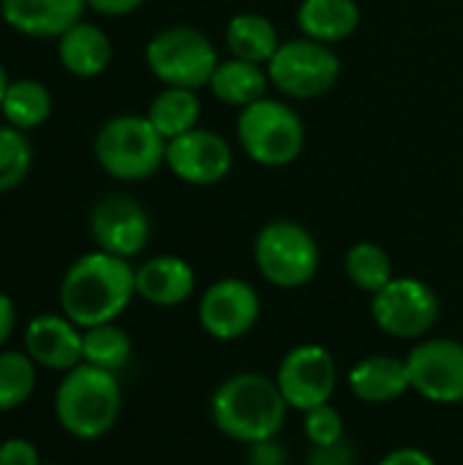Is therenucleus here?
Here are the masks:
<instances>
[{"instance_id": "nucleus-9", "label": "nucleus", "mask_w": 463, "mask_h": 465, "mask_svg": "<svg viewBox=\"0 0 463 465\" xmlns=\"http://www.w3.org/2000/svg\"><path fill=\"white\" fill-rule=\"evenodd\" d=\"M371 316L382 332L415 341L434 330L439 319V297L418 278H393L382 292L374 294Z\"/></svg>"}, {"instance_id": "nucleus-30", "label": "nucleus", "mask_w": 463, "mask_h": 465, "mask_svg": "<svg viewBox=\"0 0 463 465\" xmlns=\"http://www.w3.org/2000/svg\"><path fill=\"white\" fill-rule=\"evenodd\" d=\"M0 465H44L35 444L30 439H5L0 441Z\"/></svg>"}, {"instance_id": "nucleus-1", "label": "nucleus", "mask_w": 463, "mask_h": 465, "mask_svg": "<svg viewBox=\"0 0 463 465\" xmlns=\"http://www.w3.org/2000/svg\"><path fill=\"white\" fill-rule=\"evenodd\" d=\"M136 294V270L128 259L90 251L60 281V311L76 327L90 330L117 322Z\"/></svg>"}, {"instance_id": "nucleus-18", "label": "nucleus", "mask_w": 463, "mask_h": 465, "mask_svg": "<svg viewBox=\"0 0 463 465\" xmlns=\"http://www.w3.org/2000/svg\"><path fill=\"white\" fill-rule=\"evenodd\" d=\"M349 390L357 401L382 406L404 398L412 390L407 360H396L388 354H374L360 360L349 371Z\"/></svg>"}, {"instance_id": "nucleus-35", "label": "nucleus", "mask_w": 463, "mask_h": 465, "mask_svg": "<svg viewBox=\"0 0 463 465\" xmlns=\"http://www.w3.org/2000/svg\"><path fill=\"white\" fill-rule=\"evenodd\" d=\"M145 0H87V5L98 14H106V16H123V14H131L142 5Z\"/></svg>"}, {"instance_id": "nucleus-17", "label": "nucleus", "mask_w": 463, "mask_h": 465, "mask_svg": "<svg viewBox=\"0 0 463 465\" xmlns=\"http://www.w3.org/2000/svg\"><path fill=\"white\" fill-rule=\"evenodd\" d=\"M196 289V275L191 264L180 256H153L136 267V294L158 308L183 305Z\"/></svg>"}, {"instance_id": "nucleus-2", "label": "nucleus", "mask_w": 463, "mask_h": 465, "mask_svg": "<svg viewBox=\"0 0 463 465\" xmlns=\"http://www.w3.org/2000/svg\"><path fill=\"white\" fill-rule=\"evenodd\" d=\"M289 403L276 379L262 373H237L218 384L210 401L213 425L237 444H257L276 439L287 425Z\"/></svg>"}, {"instance_id": "nucleus-19", "label": "nucleus", "mask_w": 463, "mask_h": 465, "mask_svg": "<svg viewBox=\"0 0 463 465\" xmlns=\"http://www.w3.org/2000/svg\"><path fill=\"white\" fill-rule=\"evenodd\" d=\"M60 63L68 74L79 79H90L106 71L112 60V44L106 33L90 22H76L71 30H65L57 41Z\"/></svg>"}, {"instance_id": "nucleus-16", "label": "nucleus", "mask_w": 463, "mask_h": 465, "mask_svg": "<svg viewBox=\"0 0 463 465\" xmlns=\"http://www.w3.org/2000/svg\"><path fill=\"white\" fill-rule=\"evenodd\" d=\"M87 0H0V14L8 27L33 38H60L82 22Z\"/></svg>"}, {"instance_id": "nucleus-24", "label": "nucleus", "mask_w": 463, "mask_h": 465, "mask_svg": "<svg viewBox=\"0 0 463 465\" xmlns=\"http://www.w3.org/2000/svg\"><path fill=\"white\" fill-rule=\"evenodd\" d=\"M0 112L8 120V125L19 131H33L44 125L46 117L52 114V95L35 79H16L8 84Z\"/></svg>"}, {"instance_id": "nucleus-33", "label": "nucleus", "mask_w": 463, "mask_h": 465, "mask_svg": "<svg viewBox=\"0 0 463 465\" xmlns=\"http://www.w3.org/2000/svg\"><path fill=\"white\" fill-rule=\"evenodd\" d=\"M379 465H437V460L428 452L418 450V447H401V450L388 452L379 460Z\"/></svg>"}, {"instance_id": "nucleus-12", "label": "nucleus", "mask_w": 463, "mask_h": 465, "mask_svg": "<svg viewBox=\"0 0 463 465\" xmlns=\"http://www.w3.org/2000/svg\"><path fill=\"white\" fill-rule=\"evenodd\" d=\"M262 313L257 289L240 278H224L205 289L199 300V324L216 341H237L248 335Z\"/></svg>"}, {"instance_id": "nucleus-7", "label": "nucleus", "mask_w": 463, "mask_h": 465, "mask_svg": "<svg viewBox=\"0 0 463 465\" xmlns=\"http://www.w3.org/2000/svg\"><path fill=\"white\" fill-rule=\"evenodd\" d=\"M145 60L153 76L161 79L166 87L188 90L210 84V76L221 63L210 38L186 25L156 33L145 49Z\"/></svg>"}, {"instance_id": "nucleus-29", "label": "nucleus", "mask_w": 463, "mask_h": 465, "mask_svg": "<svg viewBox=\"0 0 463 465\" xmlns=\"http://www.w3.org/2000/svg\"><path fill=\"white\" fill-rule=\"evenodd\" d=\"M303 430H306V439L311 441V447H327V444L344 441V420L330 403L306 411Z\"/></svg>"}, {"instance_id": "nucleus-31", "label": "nucleus", "mask_w": 463, "mask_h": 465, "mask_svg": "<svg viewBox=\"0 0 463 465\" xmlns=\"http://www.w3.org/2000/svg\"><path fill=\"white\" fill-rule=\"evenodd\" d=\"M246 465H289V452L278 439H265V441L248 444Z\"/></svg>"}, {"instance_id": "nucleus-15", "label": "nucleus", "mask_w": 463, "mask_h": 465, "mask_svg": "<svg viewBox=\"0 0 463 465\" xmlns=\"http://www.w3.org/2000/svg\"><path fill=\"white\" fill-rule=\"evenodd\" d=\"M82 335L85 330L68 316L41 313L25 327V351L38 368L68 373L82 365Z\"/></svg>"}, {"instance_id": "nucleus-10", "label": "nucleus", "mask_w": 463, "mask_h": 465, "mask_svg": "<svg viewBox=\"0 0 463 465\" xmlns=\"http://www.w3.org/2000/svg\"><path fill=\"white\" fill-rule=\"evenodd\" d=\"M276 384L289 409L306 414L317 406L330 403L338 384V368L325 346L303 343L284 354L276 373Z\"/></svg>"}, {"instance_id": "nucleus-11", "label": "nucleus", "mask_w": 463, "mask_h": 465, "mask_svg": "<svg viewBox=\"0 0 463 465\" xmlns=\"http://www.w3.org/2000/svg\"><path fill=\"white\" fill-rule=\"evenodd\" d=\"M407 371L420 398L442 406L463 403V343L458 341H420L407 357Z\"/></svg>"}, {"instance_id": "nucleus-13", "label": "nucleus", "mask_w": 463, "mask_h": 465, "mask_svg": "<svg viewBox=\"0 0 463 465\" xmlns=\"http://www.w3.org/2000/svg\"><path fill=\"white\" fill-rule=\"evenodd\" d=\"M90 234L98 251L131 259L142 253L150 240V218L136 199L109 193L96 202L90 213Z\"/></svg>"}, {"instance_id": "nucleus-14", "label": "nucleus", "mask_w": 463, "mask_h": 465, "mask_svg": "<svg viewBox=\"0 0 463 465\" xmlns=\"http://www.w3.org/2000/svg\"><path fill=\"white\" fill-rule=\"evenodd\" d=\"M166 166L188 185H216L232 169V147L207 128H194L166 142Z\"/></svg>"}, {"instance_id": "nucleus-20", "label": "nucleus", "mask_w": 463, "mask_h": 465, "mask_svg": "<svg viewBox=\"0 0 463 465\" xmlns=\"http://www.w3.org/2000/svg\"><path fill=\"white\" fill-rule=\"evenodd\" d=\"M360 25L355 0H303L297 8V27L306 38L336 44L349 38Z\"/></svg>"}, {"instance_id": "nucleus-22", "label": "nucleus", "mask_w": 463, "mask_h": 465, "mask_svg": "<svg viewBox=\"0 0 463 465\" xmlns=\"http://www.w3.org/2000/svg\"><path fill=\"white\" fill-rule=\"evenodd\" d=\"M226 44L232 57L248 60V63H270L273 54L281 46L278 30L273 22L262 14H235L226 25Z\"/></svg>"}, {"instance_id": "nucleus-4", "label": "nucleus", "mask_w": 463, "mask_h": 465, "mask_svg": "<svg viewBox=\"0 0 463 465\" xmlns=\"http://www.w3.org/2000/svg\"><path fill=\"white\" fill-rule=\"evenodd\" d=\"M96 161L115 180H147L166 163V139L147 114H120L106 120L96 134Z\"/></svg>"}, {"instance_id": "nucleus-3", "label": "nucleus", "mask_w": 463, "mask_h": 465, "mask_svg": "<svg viewBox=\"0 0 463 465\" xmlns=\"http://www.w3.org/2000/svg\"><path fill=\"white\" fill-rule=\"evenodd\" d=\"M123 411V390L115 373L76 365L74 371L63 373V381L55 390V417L57 425L79 439V441H98L104 439L120 420Z\"/></svg>"}, {"instance_id": "nucleus-32", "label": "nucleus", "mask_w": 463, "mask_h": 465, "mask_svg": "<svg viewBox=\"0 0 463 465\" xmlns=\"http://www.w3.org/2000/svg\"><path fill=\"white\" fill-rule=\"evenodd\" d=\"M355 450L349 441L327 444V447H311L308 452V465H355Z\"/></svg>"}, {"instance_id": "nucleus-27", "label": "nucleus", "mask_w": 463, "mask_h": 465, "mask_svg": "<svg viewBox=\"0 0 463 465\" xmlns=\"http://www.w3.org/2000/svg\"><path fill=\"white\" fill-rule=\"evenodd\" d=\"M344 270H347V278L368 292V294H377L382 292L393 278V262L388 256L385 248H379L377 242H357L347 251V259H344Z\"/></svg>"}, {"instance_id": "nucleus-36", "label": "nucleus", "mask_w": 463, "mask_h": 465, "mask_svg": "<svg viewBox=\"0 0 463 465\" xmlns=\"http://www.w3.org/2000/svg\"><path fill=\"white\" fill-rule=\"evenodd\" d=\"M8 76H5V71H3V65H0V104H3V98H5V90H8Z\"/></svg>"}, {"instance_id": "nucleus-6", "label": "nucleus", "mask_w": 463, "mask_h": 465, "mask_svg": "<svg viewBox=\"0 0 463 465\" xmlns=\"http://www.w3.org/2000/svg\"><path fill=\"white\" fill-rule=\"evenodd\" d=\"M254 262L262 278L278 289H300L319 270V245L295 221H270L254 242Z\"/></svg>"}, {"instance_id": "nucleus-34", "label": "nucleus", "mask_w": 463, "mask_h": 465, "mask_svg": "<svg viewBox=\"0 0 463 465\" xmlns=\"http://www.w3.org/2000/svg\"><path fill=\"white\" fill-rule=\"evenodd\" d=\"M14 330H16V305L5 292H0V349L11 341Z\"/></svg>"}, {"instance_id": "nucleus-25", "label": "nucleus", "mask_w": 463, "mask_h": 465, "mask_svg": "<svg viewBox=\"0 0 463 465\" xmlns=\"http://www.w3.org/2000/svg\"><path fill=\"white\" fill-rule=\"evenodd\" d=\"M131 338L126 330H120L115 322L112 324H101V327H90L82 335V362L117 373L128 365L131 360Z\"/></svg>"}, {"instance_id": "nucleus-23", "label": "nucleus", "mask_w": 463, "mask_h": 465, "mask_svg": "<svg viewBox=\"0 0 463 465\" xmlns=\"http://www.w3.org/2000/svg\"><path fill=\"white\" fill-rule=\"evenodd\" d=\"M199 114H202V101L196 90L188 87H164L147 109V120L166 142L194 131Z\"/></svg>"}, {"instance_id": "nucleus-26", "label": "nucleus", "mask_w": 463, "mask_h": 465, "mask_svg": "<svg viewBox=\"0 0 463 465\" xmlns=\"http://www.w3.org/2000/svg\"><path fill=\"white\" fill-rule=\"evenodd\" d=\"M38 381V365L27 357V351L0 349V414L25 406Z\"/></svg>"}, {"instance_id": "nucleus-37", "label": "nucleus", "mask_w": 463, "mask_h": 465, "mask_svg": "<svg viewBox=\"0 0 463 465\" xmlns=\"http://www.w3.org/2000/svg\"><path fill=\"white\" fill-rule=\"evenodd\" d=\"M44 465H57V463H44Z\"/></svg>"}, {"instance_id": "nucleus-21", "label": "nucleus", "mask_w": 463, "mask_h": 465, "mask_svg": "<svg viewBox=\"0 0 463 465\" xmlns=\"http://www.w3.org/2000/svg\"><path fill=\"white\" fill-rule=\"evenodd\" d=\"M267 84H270L267 68H262L259 63L232 57V60H221L216 65L207 87L218 101L246 109V106L257 104L259 98H265Z\"/></svg>"}, {"instance_id": "nucleus-28", "label": "nucleus", "mask_w": 463, "mask_h": 465, "mask_svg": "<svg viewBox=\"0 0 463 465\" xmlns=\"http://www.w3.org/2000/svg\"><path fill=\"white\" fill-rule=\"evenodd\" d=\"M33 166V147L25 131L0 125V193L14 191Z\"/></svg>"}, {"instance_id": "nucleus-8", "label": "nucleus", "mask_w": 463, "mask_h": 465, "mask_svg": "<svg viewBox=\"0 0 463 465\" xmlns=\"http://www.w3.org/2000/svg\"><path fill=\"white\" fill-rule=\"evenodd\" d=\"M338 74V54L314 38H295L281 44L267 63L270 84H276L289 98H317L336 84Z\"/></svg>"}, {"instance_id": "nucleus-5", "label": "nucleus", "mask_w": 463, "mask_h": 465, "mask_svg": "<svg viewBox=\"0 0 463 465\" xmlns=\"http://www.w3.org/2000/svg\"><path fill=\"white\" fill-rule=\"evenodd\" d=\"M237 139L251 161L278 169L292 163L303 153L306 128L295 109L265 95L240 112Z\"/></svg>"}]
</instances>
